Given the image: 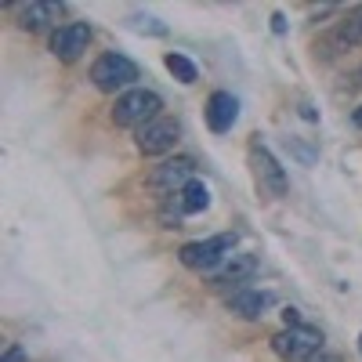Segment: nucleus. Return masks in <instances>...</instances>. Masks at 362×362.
<instances>
[{"label":"nucleus","mask_w":362,"mask_h":362,"mask_svg":"<svg viewBox=\"0 0 362 362\" xmlns=\"http://www.w3.org/2000/svg\"><path fill=\"white\" fill-rule=\"evenodd\" d=\"M160 95L156 90H127V95L116 98V109H112V124L116 127H145L153 124V119H160Z\"/></svg>","instance_id":"nucleus-1"},{"label":"nucleus","mask_w":362,"mask_h":362,"mask_svg":"<svg viewBox=\"0 0 362 362\" xmlns=\"http://www.w3.org/2000/svg\"><path fill=\"white\" fill-rule=\"evenodd\" d=\"M232 247H235V232H221V235L203 239V243H185L177 257L192 272H210V268H218L225 257H232Z\"/></svg>","instance_id":"nucleus-2"},{"label":"nucleus","mask_w":362,"mask_h":362,"mask_svg":"<svg viewBox=\"0 0 362 362\" xmlns=\"http://www.w3.org/2000/svg\"><path fill=\"white\" fill-rule=\"evenodd\" d=\"M272 351L286 362H308L312 355L322 351V334L315 326H290L272 337Z\"/></svg>","instance_id":"nucleus-3"},{"label":"nucleus","mask_w":362,"mask_h":362,"mask_svg":"<svg viewBox=\"0 0 362 362\" xmlns=\"http://www.w3.org/2000/svg\"><path fill=\"white\" fill-rule=\"evenodd\" d=\"M90 80H95V87L98 90H124V87H131L134 80H138V66L131 62L127 54H102L95 66H90Z\"/></svg>","instance_id":"nucleus-4"},{"label":"nucleus","mask_w":362,"mask_h":362,"mask_svg":"<svg viewBox=\"0 0 362 362\" xmlns=\"http://www.w3.org/2000/svg\"><path fill=\"white\" fill-rule=\"evenodd\" d=\"M250 167H254V177H257V185L272 196H286V174L279 167V160L268 153V148L261 141L250 145Z\"/></svg>","instance_id":"nucleus-5"},{"label":"nucleus","mask_w":362,"mask_h":362,"mask_svg":"<svg viewBox=\"0 0 362 362\" xmlns=\"http://www.w3.org/2000/svg\"><path fill=\"white\" fill-rule=\"evenodd\" d=\"M181 138V127L174 119H153V124L138 127V148L145 156H160V153H170Z\"/></svg>","instance_id":"nucleus-6"},{"label":"nucleus","mask_w":362,"mask_h":362,"mask_svg":"<svg viewBox=\"0 0 362 362\" xmlns=\"http://www.w3.org/2000/svg\"><path fill=\"white\" fill-rule=\"evenodd\" d=\"M90 44V25L87 22H69L62 29H54L51 37V51L54 58H62V62H73V58H80Z\"/></svg>","instance_id":"nucleus-7"},{"label":"nucleus","mask_w":362,"mask_h":362,"mask_svg":"<svg viewBox=\"0 0 362 362\" xmlns=\"http://www.w3.org/2000/svg\"><path fill=\"white\" fill-rule=\"evenodd\" d=\"M192 167H196V163H192L189 156L167 160V163H163V167H160L153 177H148V185H153L156 192H174V189L181 192V189H185L189 181H192Z\"/></svg>","instance_id":"nucleus-8"},{"label":"nucleus","mask_w":362,"mask_h":362,"mask_svg":"<svg viewBox=\"0 0 362 362\" xmlns=\"http://www.w3.org/2000/svg\"><path fill=\"white\" fill-rule=\"evenodd\" d=\"M235 119H239V102L228 95V90H214L210 102H206V124H210V131L225 134V131H232Z\"/></svg>","instance_id":"nucleus-9"},{"label":"nucleus","mask_w":362,"mask_h":362,"mask_svg":"<svg viewBox=\"0 0 362 362\" xmlns=\"http://www.w3.org/2000/svg\"><path fill=\"white\" fill-rule=\"evenodd\" d=\"M272 305H276V293H268V290H235L228 297V308L239 319H261Z\"/></svg>","instance_id":"nucleus-10"},{"label":"nucleus","mask_w":362,"mask_h":362,"mask_svg":"<svg viewBox=\"0 0 362 362\" xmlns=\"http://www.w3.org/2000/svg\"><path fill=\"white\" fill-rule=\"evenodd\" d=\"M254 272H257V257H250V254H232L228 264L218 272L214 283H247Z\"/></svg>","instance_id":"nucleus-11"},{"label":"nucleus","mask_w":362,"mask_h":362,"mask_svg":"<svg viewBox=\"0 0 362 362\" xmlns=\"http://www.w3.org/2000/svg\"><path fill=\"white\" fill-rule=\"evenodd\" d=\"M177 206H181V214H203V210L210 206V189L203 185V181H189L177 196Z\"/></svg>","instance_id":"nucleus-12"},{"label":"nucleus","mask_w":362,"mask_h":362,"mask_svg":"<svg viewBox=\"0 0 362 362\" xmlns=\"http://www.w3.org/2000/svg\"><path fill=\"white\" fill-rule=\"evenodd\" d=\"M334 40H337L341 47H358V44H362V11H355L351 18L341 22V29H337Z\"/></svg>","instance_id":"nucleus-13"},{"label":"nucleus","mask_w":362,"mask_h":362,"mask_svg":"<svg viewBox=\"0 0 362 362\" xmlns=\"http://www.w3.org/2000/svg\"><path fill=\"white\" fill-rule=\"evenodd\" d=\"M167 69H170L181 83H196V76H199V73H196V66L189 62L185 54H177V51H170V54H167Z\"/></svg>","instance_id":"nucleus-14"},{"label":"nucleus","mask_w":362,"mask_h":362,"mask_svg":"<svg viewBox=\"0 0 362 362\" xmlns=\"http://www.w3.org/2000/svg\"><path fill=\"white\" fill-rule=\"evenodd\" d=\"M51 15H54L51 4H29V8L22 11V29H40V25H47Z\"/></svg>","instance_id":"nucleus-15"},{"label":"nucleus","mask_w":362,"mask_h":362,"mask_svg":"<svg viewBox=\"0 0 362 362\" xmlns=\"http://www.w3.org/2000/svg\"><path fill=\"white\" fill-rule=\"evenodd\" d=\"M0 362H25V351L15 344V348H8V351H4V358H0Z\"/></svg>","instance_id":"nucleus-16"},{"label":"nucleus","mask_w":362,"mask_h":362,"mask_svg":"<svg viewBox=\"0 0 362 362\" xmlns=\"http://www.w3.org/2000/svg\"><path fill=\"white\" fill-rule=\"evenodd\" d=\"M283 319H286V329H290V326H305V322H300V315H297V308H286Z\"/></svg>","instance_id":"nucleus-17"},{"label":"nucleus","mask_w":362,"mask_h":362,"mask_svg":"<svg viewBox=\"0 0 362 362\" xmlns=\"http://www.w3.org/2000/svg\"><path fill=\"white\" fill-rule=\"evenodd\" d=\"M308 362H341V355H334V351H319V355H312Z\"/></svg>","instance_id":"nucleus-18"},{"label":"nucleus","mask_w":362,"mask_h":362,"mask_svg":"<svg viewBox=\"0 0 362 362\" xmlns=\"http://www.w3.org/2000/svg\"><path fill=\"white\" fill-rule=\"evenodd\" d=\"M272 29H276V33H283V29H286V22H283V15H272Z\"/></svg>","instance_id":"nucleus-19"},{"label":"nucleus","mask_w":362,"mask_h":362,"mask_svg":"<svg viewBox=\"0 0 362 362\" xmlns=\"http://www.w3.org/2000/svg\"><path fill=\"white\" fill-rule=\"evenodd\" d=\"M351 119H355V127H362V105L355 109V116H351Z\"/></svg>","instance_id":"nucleus-20"},{"label":"nucleus","mask_w":362,"mask_h":362,"mask_svg":"<svg viewBox=\"0 0 362 362\" xmlns=\"http://www.w3.org/2000/svg\"><path fill=\"white\" fill-rule=\"evenodd\" d=\"M358 351H362V334H358Z\"/></svg>","instance_id":"nucleus-21"}]
</instances>
